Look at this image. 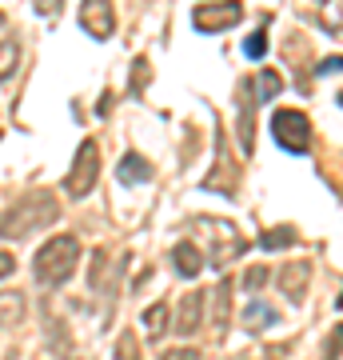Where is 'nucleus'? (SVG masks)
I'll list each match as a JSON object with an SVG mask.
<instances>
[{
	"label": "nucleus",
	"instance_id": "24",
	"mask_svg": "<svg viewBox=\"0 0 343 360\" xmlns=\"http://www.w3.org/2000/svg\"><path fill=\"white\" fill-rule=\"evenodd\" d=\"M32 4H36L40 16H56V13L64 8V0H32Z\"/></svg>",
	"mask_w": 343,
	"mask_h": 360
},
{
	"label": "nucleus",
	"instance_id": "23",
	"mask_svg": "<svg viewBox=\"0 0 343 360\" xmlns=\"http://www.w3.org/2000/svg\"><path fill=\"white\" fill-rule=\"evenodd\" d=\"M116 360H140V352H136V333H124L116 340Z\"/></svg>",
	"mask_w": 343,
	"mask_h": 360
},
{
	"label": "nucleus",
	"instance_id": "28",
	"mask_svg": "<svg viewBox=\"0 0 343 360\" xmlns=\"http://www.w3.org/2000/svg\"><path fill=\"white\" fill-rule=\"evenodd\" d=\"M319 72H343V56H328V60L319 65Z\"/></svg>",
	"mask_w": 343,
	"mask_h": 360
},
{
	"label": "nucleus",
	"instance_id": "26",
	"mask_svg": "<svg viewBox=\"0 0 343 360\" xmlns=\"http://www.w3.org/2000/svg\"><path fill=\"white\" fill-rule=\"evenodd\" d=\"M144 80H148V60H140V65H136V68H132V92H136V89H140V84H144Z\"/></svg>",
	"mask_w": 343,
	"mask_h": 360
},
{
	"label": "nucleus",
	"instance_id": "15",
	"mask_svg": "<svg viewBox=\"0 0 343 360\" xmlns=\"http://www.w3.org/2000/svg\"><path fill=\"white\" fill-rule=\"evenodd\" d=\"M255 89V96H260V101H271V96H280V89H283V77L280 72H276V68H264V72H260V77L252 80Z\"/></svg>",
	"mask_w": 343,
	"mask_h": 360
},
{
	"label": "nucleus",
	"instance_id": "22",
	"mask_svg": "<svg viewBox=\"0 0 343 360\" xmlns=\"http://www.w3.org/2000/svg\"><path fill=\"white\" fill-rule=\"evenodd\" d=\"M228 292H231V281H224L216 288V324H220V328H224V324H228V316H231V312H228Z\"/></svg>",
	"mask_w": 343,
	"mask_h": 360
},
{
	"label": "nucleus",
	"instance_id": "8",
	"mask_svg": "<svg viewBox=\"0 0 343 360\" xmlns=\"http://www.w3.org/2000/svg\"><path fill=\"white\" fill-rule=\"evenodd\" d=\"M80 25L88 28V37L108 40V37L116 32L112 0H84V4H80Z\"/></svg>",
	"mask_w": 343,
	"mask_h": 360
},
{
	"label": "nucleus",
	"instance_id": "12",
	"mask_svg": "<svg viewBox=\"0 0 343 360\" xmlns=\"http://www.w3.org/2000/svg\"><path fill=\"white\" fill-rule=\"evenodd\" d=\"M116 176H120V184H140V180H152V165L140 160L136 153H128L120 160V168H116Z\"/></svg>",
	"mask_w": 343,
	"mask_h": 360
},
{
	"label": "nucleus",
	"instance_id": "25",
	"mask_svg": "<svg viewBox=\"0 0 343 360\" xmlns=\"http://www.w3.org/2000/svg\"><path fill=\"white\" fill-rule=\"evenodd\" d=\"M160 360H200V352H196V348H172V352H164Z\"/></svg>",
	"mask_w": 343,
	"mask_h": 360
},
{
	"label": "nucleus",
	"instance_id": "27",
	"mask_svg": "<svg viewBox=\"0 0 343 360\" xmlns=\"http://www.w3.org/2000/svg\"><path fill=\"white\" fill-rule=\"evenodd\" d=\"M13 269H16L13 252H0V281H4V276H13Z\"/></svg>",
	"mask_w": 343,
	"mask_h": 360
},
{
	"label": "nucleus",
	"instance_id": "17",
	"mask_svg": "<svg viewBox=\"0 0 343 360\" xmlns=\"http://www.w3.org/2000/svg\"><path fill=\"white\" fill-rule=\"evenodd\" d=\"M16 60H20V44L16 40H0V80H8L16 72Z\"/></svg>",
	"mask_w": 343,
	"mask_h": 360
},
{
	"label": "nucleus",
	"instance_id": "18",
	"mask_svg": "<svg viewBox=\"0 0 343 360\" xmlns=\"http://www.w3.org/2000/svg\"><path fill=\"white\" fill-rule=\"evenodd\" d=\"M164 316H168V304L160 300V304H152V309L144 312V328H148L152 336H160V333H164V324H168Z\"/></svg>",
	"mask_w": 343,
	"mask_h": 360
},
{
	"label": "nucleus",
	"instance_id": "21",
	"mask_svg": "<svg viewBox=\"0 0 343 360\" xmlns=\"http://www.w3.org/2000/svg\"><path fill=\"white\" fill-rule=\"evenodd\" d=\"M267 276H271V269H267V264H255V269H248V276H243V288H248V292H260L267 284Z\"/></svg>",
	"mask_w": 343,
	"mask_h": 360
},
{
	"label": "nucleus",
	"instance_id": "5",
	"mask_svg": "<svg viewBox=\"0 0 343 360\" xmlns=\"http://www.w3.org/2000/svg\"><path fill=\"white\" fill-rule=\"evenodd\" d=\"M240 16H243L240 0H203V4H196L191 20H196L200 32H224V28L240 25Z\"/></svg>",
	"mask_w": 343,
	"mask_h": 360
},
{
	"label": "nucleus",
	"instance_id": "11",
	"mask_svg": "<svg viewBox=\"0 0 343 360\" xmlns=\"http://www.w3.org/2000/svg\"><path fill=\"white\" fill-rule=\"evenodd\" d=\"M172 269H176L184 281L200 276V272H203V252L191 245V240H180V245L172 248Z\"/></svg>",
	"mask_w": 343,
	"mask_h": 360
},
{
	"label": "nucleus",
	"instance_id": "3",
	"mask_svg": "<svg viewBox=\"0 0 343 360\" xmlns=\"http://www.w3.org/2000/svg\"><path fill=\"white\" fill-rule=\"evenodd\" d=\"M271 136H276V144H280L283 153L304 156L311 148V120L300 108H280V112L271 116Z\"/></svg>",
	"mask_w": 343,
	"mask_h": 360
},
{
	"label": "nucleus",
	"instance_id": "1",
	"mask_svg": "<svg viewBox=\"0 0 343 360\" xmlns=\"http://www.w3.org/2000/svg\"><path fill=\"white\" fill-rule=\"evenodd\" d=\"M52 220H60V200L48 188H32L0 212V240H28Z\"/></svg>",
	"mask_w": 343,
	"mask_h": 360
},
{
	"label": "nucleus",
	"instance_id": "2",
	"mask_svg": "<svg viewBox=\"0 0 343 360\" xmlns=\"http://www.w3.org/2000/svg\"><path fill=\"white\" fill-rule=\"evenodd\" d=\"M76 264H80V240L68 236V232H60V236L44 240V248H40L36 260H32V272H36V284L60 288V284H68V276L76 272Z\"/></svg>",
	"mask_w": 343,
	"mask_h": 360
},
{
	"label": "nucleus",
	"instance_id": "6",
	"mask_svg": "<svg viewBox=\"0 0 343 360\" xmlns=\"http://www.w3.org/2000/svg\"><path fill=\"white\" fill-rule=\"evenodd\" d=\"M203 188L224 193V196H236V193H240V168L228 165V144H224V132H216V168L203 176Z\"/></svg>",
	"mask_w": 343,
	"mask_h": 360
},
{
	"label": "nucleus",
	"instance_id": "13",
	"mask_svg": "<svg viewBox=\"0 0 343 360\" xmlns=\"http://www.w3.org/2000/svg\"><path fill=\"white\" fill-rule=\"evenodd\" d=\"M276 321H280V312L271 309V304H264V300H255L252 309L243 312V328H252V333H260V328H271Z\"/></svg>",
	"mask_w": 343,
	"mask_h": 360
},
{
	"label": "nucleus",
	"instance_id": "10",
	"mask_svg": "<svg viewBox=\"0 0 343 360\" xmlns=\"http://www.w3.org/2000/svg\"><path fill=\"white\" fill-rule=\"evenodd\" d=\"M203 300H208V296H203L200 288H196V292H188L184 300H180V309H176V316H180V321H176V333H180V336H191L196 328H200Z\"/></svg>",
	"mask_w": 343,
	"mask_h": 360
},
{
	"label": "nucleus",
	"instance_id": "20",
	"mask_svg": "<svg viewBox=\"0 0 343 360\" xmlns=\"http://www.w3.org/2000/svg\"><path fill=\"white\" fill-rule=\"evenodd\" d=\"M267 49V28H260V32H252V37L243 40V56H252V60H260Z\"/></svg>",
	"mask_w": 343,
	"mask_h": 360
},
{
	"label": "nucleus",
	"instance_id": "16",
	"mask_svg": "<svg viewBox=\"0 0 343 360\" xmlns=\"http://www.w3.org/2000/svg\"><path fill=\"white\" fill-rule=\"evenodd\" d=\"M295 240H300V232H295L292 224H283V229L264 232V248H267V252H276V248H288V245H295Z\"/></svg>",
	"mask_w": 343,
	"mask_h": 360
},
{
	"label": "nucleus",
	"instance_id": "19",
	"mask_svg": "<svg viewBox=\"0 0 343 360\" xmlns=\"http://www.w3.org/2000/svg\"><path fill=\"white\" fill-rule=\"evenodd\" d=\"M343 356V324H335V333L323 340V356L319 360H339Z\"/></svg>",
	"mask_w": 343,
	"mask_h": 360
},
{
	"label": "nucleus",
	"instance_id": "14",
	"mask_svg": "<svg viewBox=\"0 0 343 360\" xmlns=\"http://www.w3.org/2000/svg\"><path fill=\"white\" fill-rule=\"evenodd\" d=\"M25 316V292H0V328H8Z\"/></svg>",
	"mask_w": 343,
	"mask_h": 360
},
{
	"label": "nucleus",
	"instance_id": "7",
	"mask_svg": "<svg viewBox=\"0 0 343 360\" xmlns=\"http://www.w3.org/2000/svg\"><path fill=\"white\" fill-rule=\"evenodd\" d=\"M252 89H255L252 80H240V84H236V108H240V124H236V129H240V148L248 156H252V148H255V101H260Z\"/></svg>",
	"mask_w": 343,
	"mask_h": 360
},
{
	"label": "nucleus",
	"instance_id": "29",
	"mask_svg": "<svg viewBox=\"0 0 343 360\" xmlns=\"http://www.w3.org/2000/svg\"><path fill=\"white\" fill-rule=\"evenodd\" d=\"M0 25H4V13H0Z\"/></svg>",
	"mask_w": 343,
	"mask_h": 360
},
{
	"label": "nucleus",
	"instance_id": "4",
	"mask_svg": "<svg viewBox=\"0 0 343 360\" xmlns=\"http://www.w3.org/2000/svg\"><path fill=\"white\" fill-rule=\"evenodd\" d=\"M96 176H100V148H96V141H84L76 148L72 172H68V180H64V193L76 196V200H84V196L96 188Z\"/></svg>",
	"mask_w": 343,
	"mask_h": 360
},
{
	"label": "nucleus",
	"instance_id": "9",
	"mask_svg": "<svg viewBox=\"0 0 343 360\" xmlns=\"http://www.w3.org/2000/svg\"><path fill=\"white\" fill-rule=\"evenodd\" d=\"M307 276H311V264L307 260H292V264H283V272H280V288H283V296L292 300V304H300L307 296Z\"/></svg>",
	"mask_w": 343,
	"mask_h": 360
}]
</instances>
